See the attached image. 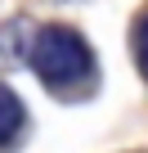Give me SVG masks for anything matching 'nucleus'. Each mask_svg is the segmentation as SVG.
<instances>
[{"mask_svg":"<svg viewBox=\"0 0 148 153\" xmlns=\"http://www.w3.org/2000/svg\"><path fill=\"white\" fill-rule=\"evenodd\" d=\"M27 59H32L36 76H40L49 90H67V86H77L81 76L90 72V59H94V54H90V45H85L81 32H72V27L54 23V27L36 32Z\"/></svg>","mask_w":148,"mask_h":153,"instance_id":"obj_1","label":"nucleus"},{"mask_svg":"<svg viewBox=\"0 0 148 153\" xmlns=\"http://www.w3.org/2000/svg\"><path fill=\"white\" fill-rule=\"evenodd\" d=\"M23 50H27V23L14 18L0 27V68H18L23 63Z\"/></svg>","mask_w":148,"mask_h":153,"instance_id":"obj_2","label":"nucleus"},{"mask_svg":"<svg viewBox=\"0 0 148 153\" xmlns=\"http://www.w3.org/2000/svg\"><path fill=\"white\" fill-rule=\"evenodd\" d=\"M18 126H23V104L9 86H0V144H9L18 135Z\"/></svg>","mask_w":148,"mask_h":153,"instance_id":"obj_3","label":"nucleus"},{"mask_svg":"<svg viewBox=\"0 0 148 153\" xmlns=\"http://www.w3.org/2000/svg\"><path fill=\"white\" fill-rule=\"evenodd\" d=\"M135 59H139V72L148 81V9L135 18Z\"/></svg>","mask_w":148,"mask_h":153,"instance_id":"obj_4","label":"nucleus"}]
</instances>
